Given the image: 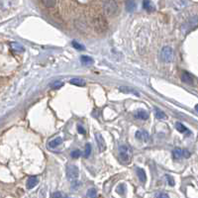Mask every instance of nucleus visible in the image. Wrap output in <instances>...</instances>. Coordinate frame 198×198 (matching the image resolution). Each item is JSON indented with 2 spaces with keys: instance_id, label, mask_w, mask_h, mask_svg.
I'll return each mask as SVG.
<instances>
[{
  "instance_id": "1a4fd4ad",
  "label": "nucleus",
  "mask_w": 198,
  "mask_h": 198,
  "mask_svg": "<svg viewBox=\"0 0 198 198\" xmlns=\"http://www.w3.org/2000/svg\"><path fill=\"white\" fill-rule=\"evenodd\" d=\"M181 80L186 83V84H193V81H194V79H193V76L187 72H182V75H181Z\"/></svg>"
},
{
  "instance_id": "5701e85b",
  "label": "nucleus",
  "mask_w": 198,
  "mask_h": 198,
  "mask_svg": "<svg viewBox=\"0 0 198 198\" xmlns=\"http://www.w3.org/2000/svg\"><path fill=\"white\" fill-rule=\"evenodd\" d=\"M120 90L122 92H125V93H132V94H134V95H137V96L139 95V93L136 90H134V89H132V88H129V87H120Z\"/></svg>"
},
{
  "instance_id": "aec40b11",
  "label": "nucleus",
  "mask_w": 198,
  "mask_h": 198,
  "mask_svg": "<svg viewBox=\"0 0 198 198\" xmlns=\"http://www.w3.org/2000/svg\"><path fill=\"white\" fill-rule=\"evenodd\" d=\"M155 116L157 119H166L167 118L166 114L159 108H155Z\"/></svg>"
},
{
  "instance_id": "c9c22d12",
  "label": "nucleus",
  "mask_w": 198,
  "mask_h": 198,
  "mask_svg": "<svg viewBox=\"0 0 198 198\" xmlns=\"http://www.w3.org/2000/svg\"><path fill=\"white\" fill-rule=\"evenodd\" d=\"M68 198H69V197H68Z\"/></svg>"
},
{
  "instance_id": "4be33fe9",
  "label": "nucleus",
  "mask_w": 198,
  "mask_h": 198,
  "mask_svg": "<svg viewBox=\"0 0 198 198\" xmlns=\"http://www.w3.org/2000/svg\"><path fill=\"white\" fill-rule=\"evenodd\" d=\"M87 198H97V191L95 188H89L86 193Z\"/></svg>"
},
{
  "instance_id": "9b49d317",
  "label": "nucleus",
  "mask_w": 198,
  "mask_h": 198,
  "mask_svg": "<svg viewBox=\"0 0 198 198\" xmlns=\"http://www.w3.org/2000/svg\"><path fill=\"white\" fill-rule=\"evenodd\" d=\"M136 171H137V175H138L140 181L145 183L146 180H147V174H146V171L143 168H140V167H137Z\"/></svg>"
},
{
  "instance_id": "6ab92c4d",
  "label": "nucleus",
  "mask_w": 198,
  "mask_h": 198,
  "mask_svg": "<svg viewBox=\"0 0 198 198\" xmlns=\"http://www.w3.org/2000/svg\"><path fill=\"white\" fill-rule=\"evenodd\" d=\"M172 155L175 159H179L183 158V150L178 149V148L174 149L173 152H172Z\"/></svg>"
},
{
  "instance_id": "a878e982",
  "label": "nucleus",
  "mask_w": 198,
  "mask_h": 198,
  "mask_svg": "<svg viewBox=\"0 0 198 198\" xmlns=\"http://www.w3.org/2000/svg\"><path fill=\"white\" fill-rule=\"evenodd\" d=\"M72 47L74 49H76V50H78V51H83L84 50V46H82L81 44H79L78 42H76V41H72Z\"/></svg>"
},
{
  "instance_id": "2f4dec72",
  "label": "nucleus",
  "mask_w": 198,
  "mask_h": 198,
  "mask_svg": "<svg viewBox=\"0 0 198 198\" xmlns=\"http://www.w3.org/2000/svg\"><path fill=\"white\" fill-rule=\"evenodd\" d=\"M157 198H169V196L167 193H159V194L157 195Z\"/></svg>"
},
{
  "instance_id": "423d86ee",
  "label": "nucleus",
  "mask_w": 198,
  "mask_h": 198,
  "mask_svg": "<svg viewBox=\"0 0 198 198\" xmlns=\"http://www.w3.org/2000/svg\"><path fill=\"white\" fill-rule=\"evenodd\" d=\"M197 26H198V18L197 17H192L185 23V25H184V27H183V28H184L186 32H189V31H191L193 29H195Z\"/></svg>"
},
{
  "instance_id": "f03ea898",
  "label": "nucleus",
  "mask_w": 198,
  "mask_h": 198,
  "mask_svg": "<svg viewBox=\"0 0 198 198\" xmlns=\"http://www.w3.org/2000/svg\"><path fill=\"white\" fill-rule=\"evenodd\" d=\"M104 11L108 16L115 15L118 11V5L115 0H107L104 3Z\"/></svg>"
},
{
  "instance_id": "393cba45",
  "label": "nucleus",
  "mask_w": 198,
  "mask_h": 198,
  "mask_svg": "<svg viewBox=\"0 0 198 198\" xmlns=\"http://www.w3.org/2000/svg\"><path fill=\"white\" fill-rule=\"evenodd\" d=\"M63 86H64V82H62V81H54L53 83L50 84V87L52 89H60Z\"/></svg>"
},
{
  "instance_id": "f3484780",
  "label": "nucleus",
  "mask_w": 198,
  "mask_h": 198,
  "mask_svg": "<svg viewBox=\"0 0 198 198\" xmlns=\"http://www.w3.org/2000/svg\"><path fill=\"white\" fill-rule=\"evenodd\" d=\"M80 62L83 65H90L94 63V60H92V58L87 56H82L80 58Z\"/></svg>"
},
{
  "instance_id": "20e7f679",
  "label": "nucleus",
  "mask_w": 198,
  "mask_h": 198,
  "mask_svg": "<svg viewBox=\"0 0 198 198\" xmlns=\"http://www.w3.org/2000/svg\"><path fill=\"white\" fill-rule=\"evenodd\" d=\"M161 58L164 63H171L173 60V51L169 47H164L161 52Z\"/></svg>"
},
{
  "instance_id": "412c9836",
  "label": "nucleus",
  "mask_w": 198,
  "mask_h": 198,
  "mask_svg": "<svg viewBox=\"0 0 198 198\" xmlns=\"http://www.w3.org/2000/svg\"><path fill=\"white\" fill-rule=\"evenodd\" d=\"M126 7H127V10L129 12L134 11L136 8V3L134 2V0H128L126 3Z\"/></svg>"
},
{
  "instance_id": "ddd939ff",
  "label": "nucleus",
  "mask_w": 198,
  "mask_h": 198,
  "mask_svg": "<svg viewBox=\"0 0 198 198\" xmlns=\"http://www.w3.org/2000/svg\"><path fill=\"white\" fill-rule=\"evenodd\" d=\"M135 117L137 119H141V120H147L149 118V114L144 110H139L137 111V113L135 114Z\"/></svg>"
},
{
  "instance_id": "2eb2a0df",
  "label": "nucleus",
  "mask_w": 198,
  "mask_h": 198,
  "mask_svg": "<svg viewBox=\"0 0 198 198\" xmlns=\"http://www.w3.org/2000/svg\"><path fill=\"white\" fill-rule=\"evenodd\" d=\"M143 7L147 11H154L155 10V6H154V4L152 3L151 0H144V1H143Z\"/></svg>"
},
{
  "instance_id": "6e6552de",
  "label": "nucleus",
  "mask_w": 198,
  "mask_h": 198,
  "mask_svg": "<svg viewBox=\"0 0 198 198\" xmlns=\"http://www.w3.org/2000/svg\"><path fill=\"white\" fill-rule=\"evenodd\" d=\"M136 138L142 141V142H148L150 140V135L147 131L145 130H139L136 132Z\"/></svg>"
},
{
  "instance_id": "473e14b6",
  "label": "nucleus",
  "mask_w": 198,
  "mask_h": 198,
  "mask_svg": "<svg viewBox=\"0 0 198 198\" xmlns=\"http://www.w3.org/2000/svg\"><path fill=\"white\" fill-rule=\"evenodd\" d=\"M189 155H190V153L188 152L187 150H183V157H184V158H189Z\"/></svg>"
},
{
  "instance_id": "7ed1b4c3",
  "label": "nucleus",
  "mask_w": 198,
  "mask_h": 198,
  "mask_svg": "<svg viewBox=\"0 0 198 198\" xmlns=\"http://www.w3.org/2000/svg\"><path fill=\"white\" fill-rule=\"evenodd\" d=\"M79 175V171H78V168L76 166H73V164H70L67 167V177L69 181H75L78 178Z\"/></svg>"
},
{
  "instance_id": "4468645a",
  "label": "nucleus",
  "mask_w": 198,
  "mask_h": 198,
  "mask_svg": "<svg viewBox=\"0 0 198 198\" xmlns=\"http://www.w3.org/2000/svg\"><path fill=\"white\" fill-rule=\"evenodd\" d=\"M62 142H63V140H62V138H60V137H58V138H56V139H54V140H52L51 142L49 143V147L51 148V149H55V148H56V147H59V146L62 144Z\"/></svg>"
},
{
  "instance_id": "9d476101",
  "label": "nucleus",
  "mask_w": 198,
  "mask_h": 198,
  "mask_svg": "<svg viewBox=\"0 0 198 198\" xmlns=\"http://www.w3.org/2000/svg\"><path fill=\"white\" fill-rule=\"evenodd\" d=\"M38 182H39V180H38V178L36 176H31V177L28 178L26 186H27L28 189H32V188H34L38 184Z\"/></svg>"
},
{
  "instance_id": "c756f323",
  "label": "nucleus",
  "mask_w": 198,
  "mask_h": 198,
  "mask_svg": "<svg viewBox=\"0 0 198 198\" xmlns=\"http://www.w3.org/2000/svg\"><path fill=\"white\" fill-rule=\"evenodd\" d=\"M117 192L118 193H120V194H124V192H125V187H124V185H119L118 186V188H117Z\"/></svg>"
},
{
  "instance_id": "c85d7f7f",
  "label": "nucleus",
  "mask_w": 198,
  "mask_h": 198,
  "mask_svg": "<svg viewBox=\"0 0 198 198\" xmlns=\"http://www.w3.org/2000/svg\"><path fill=\"white\" fill-rule=\"evenodd\" d=\"M167 177V180L168 182V184L171 185V186H173L174 185V179H173V177L171 175H169V174H167V175H166Z\"/></svg>"
},
{
  "instance_id": "cd10ccee",
  "label": "nucleus",
  "mask_w": 198,
  "mask_h": 198,
  "mask_svg": "<svg viewBox=\"0 0 198 198\" xmlns=\"http://www.w3.org/2000/svg\"><path fill=\"white\" fill-rule=\"evenodd\" d=\"M80 155H81V152L78 150H75L72 153V158H73V159H78Z\"/></svg>"
},
{
  "instance_id": "b1692460",
  "label": "nucleus",
  "mask_w": 198,
  "mask_h": 198,
  "mask_svg": "<svg viewBox=\"0 0 198 198\" xmlns=\"http://www.w3.org/2000/svg\"><path fill=\"white\" fill-rule=\"evenodd\" d=\"M42 2H43V4L46 7L52 8V7H54L56 5V0H42Z\"/></svg>"
},
{
  "instance_id": "f257e3e1",
  "label": "nucleus",
  "mask_w": 198,
  "mask_h": 198,
  "mask_svg": "<svg viewBox=\"0 0 198 198\" xmlns=\"http://www.w3.org/2000/svg\"><path fill=\"white\" fill-rule=\"evenodd\" d=\"M119 158L124 163H130L132 159V150L128 145H122L119 147Z\"/></svg>"
},
{
  "instance_id": "0eeeda50",
  "label": "nucleus",
  "mask_w": 198,
  "mask_h": 198,
  "mask_svg": "<svg viewBox=\"0 0 198 198\" xmlns=\"http://www.w3.org/2000/svg\"><path fill=\"white\" fill-rule=\"evenodd\" d=\"M95 140H96V143L98 146L99 152L103 153L106 150V144H105V141H104V139H103V137L101 136V134L96 133L95 134Z\"/></svg>"
},
{
  "instance_id": "a211bd4d",
  "label": "nucleus",
  "mask_w": 198,
  "mask_h": 198,
  "mask_svg": "<svg viewBox=\"0 0 198 198\" xmlns=\"http://www.w3.org/2000/svg\"><path fill=\"white\" fill-rule=\"evenodd\" d=\"M70 84H73V85H76V86H84L85 85V81L83 80V79H80V78H72L70 79Z\"/></svg>"
},
{
  "instance_id": "f8f14e48",
  "label": "nucleus",
  "mask_w": 198,
  "mask_h": 198,
  "mask_svg": "<svg viewBox=\"0 0 198 198\" xmlns=\"http://www.w3.org/2000/svg\"><path fill=\"white\" fill-rule=\"evenodd\" d=\"M10 47L14 52H17V53H23L25 51V49L19 43H17V42H12L10 44Z\"/></svg>"
},
{
  "instance_id": "dca6fc26",
  "label": "nucleus",
  "mask_w": 198,
  "mask_h": 198,
  "mask_svg": "<svg viewBox=\"0 0 198 198\" xmlns=\"http://www.w3.org/2000/svg\"><path fill=\"white\" fill-rule=\"evenodd\" d=\"M175 127H176L177 131L180 132V133H182V134H190L189 130H188L184 125H182L181 123H179V122H177V123L175 124Z\"/></svg>"
},
{
  "instance_id": "7c9ffc66",
  "label": "nucleus",
  "mask_w": 198,
  "mask_h": 198,
  "mask_svg": "<svg viewBox=\"0 0 198 198\" xmlns=\"http://www.w3.org/2000/svg\"><path fill=\"white\" fill-rule=\"evenodd\" d=\"M51 198H63V194L60 192H55V193H53V195H52Z\"/></svg>"
},
{
  "instance_id": "72a5a7b5",
  "label": "nucleus",
  "mask_w": 198,
  "mask_h": 198,
  "mask_svg": "<svg viewBox=\"0 0 198 198\" xmlns=\"http://www.w3.org/2000/svg\"><path fill=\"white\" fill-rule=\"evenodd\" d=\"M77 131H78L79 134H84V133H85V131H84V129L82 128L81 126H78L77 127Z\"/></svg>"
},
{
  "instance_id": "39448f33",
  "label": "nucleus",
  "mask_w": 198,
  "mask_h": 198,
  "mask_svg": "<svg viewBox=\"0 0 198 198\" xmlns=\"http://www.w3.org/2000/svg\"><path fill=\"white\" fill-rule=\"evenodd\" d=\"M94 23H95V29L96 31L98 32H104L106 29H107V22L105 21V19H103L102 17H98L95 21H94Z\"/></svg>"
},
{
  "instance_id": "bb28decb",
  "label": "nucleus",
  "mask_w": 198,
  "mask_h": 198,
  "mask_svg": "<svg viewBox=\"0 0 198 198\" xmlns=\"http://www.w3.org/2000/svg\"><path fill=\"white\" fill-rule=\"evenodd\" d=\"M90 153H91V146L87 144L86 147H85V151H84V158H88L89 155H90Z\"/></svg>"
},
{
  "instance_id": "f704fd0d",
  "label": "nucleus",
  "mask_w": 198,
  "mask_h": 198,
  "mask_svg": "<svg viewBox=\"0 0 198 198\" xmlns=\"http://www.w3.org/2000/svg\"><path fill=\"white\" fill-rule=\"evenodd\" d=\"M195 110L198 112V104H197V105H195Z\"/></svg>"
}]
</instances>
